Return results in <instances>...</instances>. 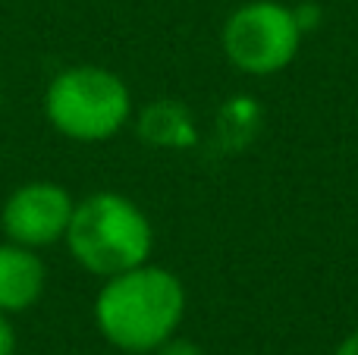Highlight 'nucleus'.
<instances>
[{
    "mask_svg": "<svg viewBox=\"0 0 358 355\" xmlns=\"http://www.w3.org/2000/svg\"><path fill=\"white\" fill-rule=\"evenodd\" d=\"M189 308V293L170 268L145 261L101 283L94 296V324L120 352L151 355L179 333Z\"/></svg>",
    "mask_w": 358,
    "mask_h": 355,
    "instance_id": "1",
    "label": "nucleus"
},
{
    "mask_svg": "<svg viewBox=\"0 0 358 355\" xmlns=\"http://www.w3.org/2000/svg\"><path fill=\"white\" fill-rule=\"evenodd\" d=\"M302 41L296 13L283 0H245L223 19L220 29L227 63L252 79H271L292 66Z\"/></svg>",
    "mask_w": 358,
    "mask_h": 355,
    "instance_id": "4",
    "label": "nucleus"
},
{
    "mask_svg": "<svg viewBox=\"0 0 358 355\" xmlns=\"http://www.w3.org/2000/svg\"><path fill=\"white\" fill-rule=\"evenodd\" d=\"M292 13H296V22L302 29V35H311L324 25V10L315 0H302V3H292Z\"/></svg>",
    "mask_w": 358,
    "mask_h": 355,
    "instance_id": "9",
    "label": "nucleus"
},
{
    "mask_svg": "<svg viewBox=\"0 0 358 355\" xmlns=\"http://www.w3.org/2000/svg\"><path fill=\"white\" fill-rule=\"evenodd\" d=\"M48 289V264L35 249L0 242V314H19L38 305Z\"/></svg>",
    "mask_w": 358,
    "mask_h": 355,
    "instance_id": "6",
    "label": "nucleus"
},
{
    "mask_svg": "<svg viewBox=\"0 0 358 355\" xmlns=\"http://www.w3.org/2000/svg\"><path fill=\"white\" fill-rule=\"evenodd\" d=\"M151 355H208L201 349V346L195 343V340L189 337H179V333H173V337L167 340V343H161Z\"/></svg>",
    "mask_w": 358,
    "mask_h": 355,
    "instance_id": "10",
    "label": "nucleus"
},
{
    "mask_svg": "<svg viewBox=\"0 0 358 355\" xmlns=\"http://www.w3.org/2000/svg\"><path fill=\"white\" fill-rule=\"evenodd\" d=\"M261 123H264V113H261L258 101L252 94H229L227 101L217 110V123H214V136L227 154L248 148L258 136Z\"/></svg>",
    "mask_w": 358,
    "mask_h": 355,
    "instance_id": "8",
    "label": "nucleus"
},
{
    "mask_svg": "<svg viewBox=\"0 0 358 355\" xmlns=\"http://www.w3.org/2000/svg\"><path fill=\"white\" fill-rule=\"evenodd\" d=\"M63 245L85 274L107 280L151 261L155 226L129 195L92 192L76 201Z\"/></svg>",
    "mask_w": 358,
    "mask_h": 355,
    "instance_id": "2",
    "label": "nucleus"
},
{
    "mask_svg": "<svg viewBox=\"0 0 358 355\" xmlns=\"http://www.w3.org/2000/svg\"><path fill=\"white\" fill-rule=\"evenodd\" d=\"M76 198L69 189L50 180H31L13 189L10 198L0 211V226L10 242H19L25 249H48V245L63 242L66 226L73 220Z\"/></svg>",
    "mask_w": 358,
    "mask_h": 355,
    "instance_id": "5",
    "label": "nucleus"
},
{
    "mask_svg": "<svg viewBox=\"0 0 358 355\" xmlns=\"http://www.w3.org/2000/svg\"><path fill=\"white\" fill-rule=\"evenodd\" d=\"M136 129L142 142L164 151H189L198 145V123L182 101L157 98L136 113Z\"/></svg>",
    "mask_w": 358,
    "mask_h": 355,
    "instance_id": "7",
    "label": "nucleus"
},
{
    "mask_svg": "<svg viewBox=\"0 0 358 355\" xmlns=\"http://www.w3.org/2000/svg\"><path fill=\"white\" fill-rule=\"evenodd\" d=\"M44 117L69 142H110L136 117V101L120 73L94 63L66 66L48 82Z\"/></svg>",
    "mask_w": 358,
    "mask_h": 355,
    "instance_id": "3",
    "label": "nucleus"
},
{
    "mask_svg": "<svg viewBox=\"0 0 358 355\" xmlns=\"http://www.w3.org/2000/svg\"><path fill=\"white\" fill-rule=\"evenodd\" d=\"M16 327L10 324V314H0V355H16Z\"/></svg>",
    "mask_w": 358,
    "mask_h": 355,
    "instance_id": "11",
    "label": "nucleus"
},
{
    "mask_svg": "<svg viewBox=\"0 0 358 355\" xmlns=\"http://www.w3.org/2000/svg\"><path fill=\"white\" fill-rule=\"evenodd\" d=\"M334 355H358V327H355V331H349L346 337L336 343Z\"/></svg>",
    "mask_w": 358,
    "mask_h": 355,
    "instance_id": "12",
    "label": "nucleus"
}]
</instances>
